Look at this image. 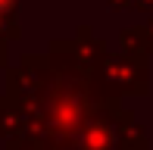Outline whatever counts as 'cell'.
<instances>
[{
  "label": "cell",
  "instance_id": "obj_1",
  "mask_svg": "<svg viewBox=\"0 0 153 150\" xmlns=\"http://www.w3.org/2000/svg\"><path fill=\"white\" fill-rule=\"evenodd\" d=\"M6 3H10V0H0V10H3V6H6Z\"/></svg>",
  "mask_w": 153,
  "mask_h": 150
}]
</instances>
